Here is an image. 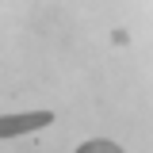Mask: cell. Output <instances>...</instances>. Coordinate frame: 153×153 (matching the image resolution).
Instances as JSON below:
<instances>
[{
    "label": "cell",
    "instance_id": "obj_1",
    "mask_svg": "<svg viewBox=\"0 0 153 153\" xmlns=\"http://www.w3.org/2000/svg\"><path fill=\"white\" fill-rule=\"evenodd\" d=\"M54 115L50 111H27V115H0V138H16V134H31L38 126H50Z\"/></svg>",
    "mask_w": 153,
    "mask_h": 153
},
{
    "label": "cell",
    "instance_id": "obj_2",
    "mask_svg": "<svg viewBox=\"0 0 153 153\" xmlns=\"http://www.w3.org/2000/svg\"><path fill=\"white\" fill-rule=\"evenodd\" d=\"M76 153H123L115 142H107V138H96V142H84Z\"/></svg>",
    "mask_w": 153,
    "mask_h": 153
}]
</instances>
